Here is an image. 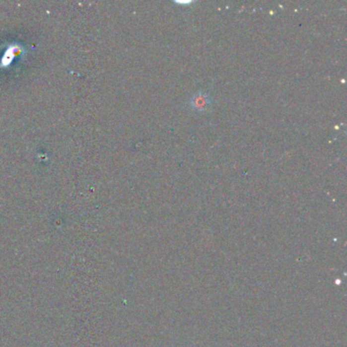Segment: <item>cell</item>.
<instances>
[{
  "label": "cell",
  "mask_w": 347,
  "mask_h": 347,
  "mask_svg": "<svg viewBox=\"0 0 347 347\" xmlns=\"http://www.w3.org/2000/svg\"><path fill=\"white\" fill-rule=\"evenodd\" d=\"M210 105H211V99L209 95L203 92H199L195 94L191 99V106L197 111H200V112L207 111Z\"/></svg>",
  "instance_id": "6da1fadb"
}]
</instances>
